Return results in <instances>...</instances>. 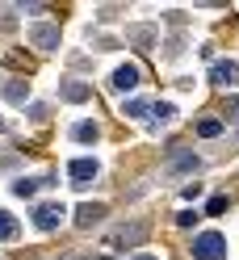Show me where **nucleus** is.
Instances as JSON below:
<instances>
[{
	"label": "nucleus",
	"mask_w": 239,
	"mask_h": 260,
	"mask_svg": "<svg viewBox=\"0 0 239 260\" xmlns=\"http://www.w3.org/2000/svg\"><path fill=\"white\" fill-rule=\"evenodd\" d=\"M63 96H67V101H80V96H88V88L84 84H63Z\"/></svg>",
	"instance_id": "obj_10"
},
{
	"label": "nucleus",
	"mask_w": 239,
	"mask_h": 260,
	"mask_svg": "<svg viewBox=\"0 0 239 260\" xmlns=\"http://www.w3.org/2000/svg\"><path fill=\"white\" fill-rule=\"evenodd\" d=\"M72 135H76L80 143H88V139H97V122H80V126L72 130Z\"/></svg>",
	"instance_id": "obj_7"
},
{
	"label": "nucleus",
	"mask_w": 239,
	"mask_h": 260,
	"mask_svg": "<svg viewBox=\"0 0 239 260\" xmlns=\"http://www.w3.org/2000/svg\"><path fill=\"white\" fill-rule=\"evenodd\" d=\"M134 260H155V256H134Z\"/></svg>",
	"instance_id": "obj_13"
},
{
	"label": "nucleus",
	"mask_w": 239,
	"mask_h": 260,
	"mask_svg": "<svg viewBox=\"0 0 239 260\" xmlns=\"http://www.w3.org/2000/svg\"><path fill=\"white\" fill-rule=\"evenodd\" d=\"M193 256L197 260H227V243H222V235L206 231V235L193 239Z\"/></svg>",
	"instance_id": "obj_1"
},
{
	"label": "nucleus",
	"mask_w": 239,
	"mask_h": 260,
	"mask_svg": "<svg viewBox=\"0 0 239 260\" xmlns=\"http://www.w3.org/2000/svg\"><path fill=\"white\" fill-rule=\"evenodd\" d=\"M67 176H72V185L84 189L88 181H97V159H72V164H67Z\"/></svg>",
	"instance_id": "obj_3"
},
{
	"label": "nucleus",
	"mask_w": 239,
	"mask_h": 260,
	"mask_svg": "<svg viewBox=\"0 0 239 260\" xmlns=\"http://www.w3.org/2000/svg\"><path fill=\"white\" fill-rule=\"evenodd\" d=\"M101 214H105L101 206H80V226H88V222H97Z\"/></svg>",
	"instance_id": "obj_8"
},
{
	"label": "nucleus",
	"mask_w": 239,
	"mask_h": 260,
	"mask_svg": "<svg viewBox=\"0 0 239 260\" xmlns=\"http://www.w3.org/2000/svg\"><path fill=\"white\" fill-rule=\"evenodd\" d=\"M235 76H239L235 63H218L214 68V84H235Z\"/></svg>",
	"instance_id": "obj_5"
},
{
	"label": "nucleus",
	"mask_w": 239,
	"mask_h": 260,
	"mask_svg": "<svg viewBox=\"0 0 239 260\" xmlns=\"http://www.w3.org/2000/svg\"><path fill=\"white\" fill-rule=\"evenodd\" d=\"M55 38H59V34H55V29H46V25H42V29H34V42L42 46V51H51V42H55Z\"/></svg>",
	"instance_id": "obj_9"
},
{
	"label": "nucleus",
	"mask_w": 239,
	"mask_h": 260,
	"mask_svg": "<svg viewBox=\"0 0 239 260\" xmlns=\"http://www.w3.org/2000/svg\"><path fill=\"white\" fill-rule=\"evenodd\" d=\"M227 210V198H210V206H206V214H222Z\"/></svg>",
	"instance_id": "obj_11"
},
{
	"label": "nucleus",
	"mask_w": 239,
	"mask_h": 260,
	"mask_svg": "<svg viewBox=\"0 0 239 260\" xmlns=\"http://www.w3.org/2000/svg\"><path fill=\"white\" fill-rule=\"evenodd\" d=\"M13 235H17V218L9 210H0V239H13Z\"/></svg>",
	"instance_id": "obj_6"
},
{
	"label": "nucleus",
	"mask_w": 239,
	"mask_h": 260,
	"mask_svg": "<svg viewBox=\"0 0 239 260\" xmlns=\"http://www.w3.org/2000/svg\"><path fill=\"white\" fill-rule=\"evenodd\" d=\"M109 84H114L118 92H130V88L139 84V68H134V63H122V68L114 72V80H109Z\"/></svg>",
	"instance_id": "obj_4"
},
{
	"label": "nucleus",
	"mask_w": 239,
	"mask_h": 260,
	"mask_svg": "<svg viewBox=\"0 0 239 260\" xmlns=\"http://www.w3.org/2000/svg\"><path fill=\"white\" fill-rule=\"evenodd\" d=\"M59 222H63V206L46 202V206H38V210H34V226H38V231H55Z\"/></svg>",
	"instance_id": "obj_2"
},
{
	"label": "nucleus",
	"mask_w": 239,
	"mask_h": 260,
	"mask_svg": "<svg viewBox=\"0 0 239 260\" xmlns=\"http://www.w3.org/2000/svg\"><path fill=\"white\" fill-rule=\"evenodd\" d=\"M197 130H201V135H218V122H214V118H206Z\"/></svg>",
	"instance_id": "obj_12"
}]
</instances>
